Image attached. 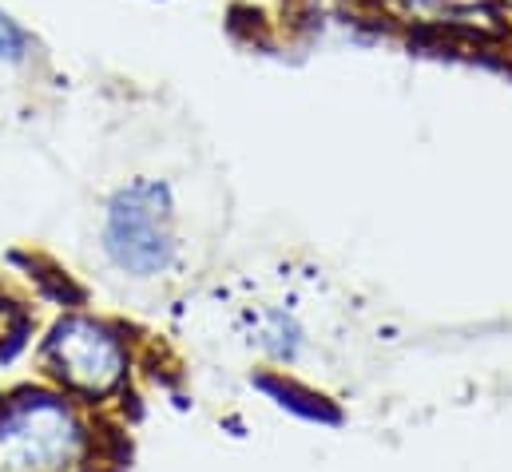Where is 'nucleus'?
I'll return each mask as SVG.
<instances>
[{"label":"nucleus","mask_w":512,"mask_h":472,"mask_svg":"<svg viewBox=\"0 0 512 472\" xmlns=\"http://www.w3.org/2000/svg\"><path fill=\"white\" fill-rule=\"evenodd\" d=\"M84 449L88 437L68 401L40 389L0 401V472H76Z\"/></svg>","instance_id":"nucleus-1"},{"label":"nucleus","mask_w":512,"mask_h":472,"mask_svg":"<svg viewBox=\"0 0 512 472\" xmlns=\"http://www.w3.org/2000/svg\"><path fill=\"white\" fill-rule=\"evenodd\" d=\"M255 389L266 393V401H274L278 409H286L298 421H310V425H342V409L330 397H322V393H314V389H306V385H298V381H290L282 373H258Z\"/></svg>","instance_id":"nucleus-4"},{"label":"nucleus","mask_w":512,"mask_h":472,"mask_svg":"<svg viewBox=\"0 0 512 472\" xmlns=\"http://www.w3.org/2000/svg\"><path fill=\"white\" fill-rule=\"evenodd\" d=\"M302 338H306L302 326L290 314H282V310H270L266 322H262V330H258V346L274 357V361H298Z\"/></svg>","instance_id":"nucleus-5"},{"label":"nucleus","mask_w":512,"mask_h":472,"mask_svg":"<svg viewBox=\"0 0 512 472\" xmlns=\"http://www.w3.org/2000/svg\"><path fill=\"white\" fill-rule=\"evenodd\" d=\"M32 52V36L0 8V64H24Z\"/></svg>","instance_id":"nucleus-6"},{"label":"nucleus","mask_w":512,"mask_h":472,"mask_svg":"<svg viewBox=\"0 0 512 472\" xmlns=\"http://www.w3.org/2000/svg\"><path fill=\"white\" fill-rule=\"evenodd\" d=\"M104 250L131 278L163 274L175 262L171 187L151 179L120 187L104 215Z\"/></svg>","instance_id":"nucleus-2"},{"label":"nucleus","mask_w":512,"mask_h":472,"mask_svg":"<svg viewBox=\"0 0 512 472\" xmlns=\"http://www.w3.org/2000/svg\"><path fill=\"white\" fill-rule=\"evenodd\" d=\"M44 361L64 385L92 397L112 393L128 373V350L120 334L92 318H64L44 342Z\"/></svg>","instance_id":"nucleus-3"}]
</instances>
